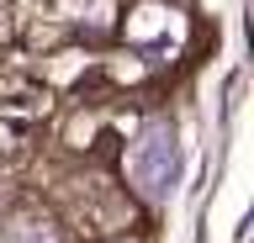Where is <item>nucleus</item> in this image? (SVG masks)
Listing matches in <instances>:
<instances>
[{
  "mask_svg": "<svg viewBox=\"0 0 254 243\" xmlns=\"http://www.w3.org/2000/svg\"><path fill=\"white\" fill-rule=\"evenodd\" d=\"M132 185L143 191V201H170L175 180H180V138H175L170 122H148L132 143Z\"/></svg>",
  "mask_w": 254,
  "mask_h": 243,
  "instance_id": "1",
  "label": "nucleus"
}]
</instances>
